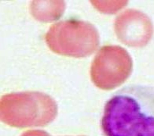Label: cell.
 <instances>
[{
    "instance_id": "cell-1",
    "label": "cell",
    "mask_w": 154,
    "mask_h": 136,
    "mask_svg": "<svg viewBox=\"0 0 154 136\" xmlns=\"http://www.w3.org/2000/svg\"><path fill=\"white\" fill-rule=\"evenodd\" d=\"M101 128L105 136H154V87L117 90L105 104Z\"/></svg>"
},
{
    "instance_id": "cell-2",
    "label": "cell",
    "mask_w": 154,
    "mask_h": 136,
    "mask_svg": "<svg viewBox=\"0 0 154 136\" xmlns=\"http://www.w3.org/2000/svg\"><path fill=\"white\" fill-rule=\"evenodd\" d=\"M45 39L53 52L72 57L90 56L99 45L95 27L90 23L76 19L53 25L46 34Z\"/></svg>"
},
{
    "instance_id": "cell-3",
    "label": "cell",
    "mask_w": 154,
    "mask_h": 136,
    "mask_svg": "<svg viewBox=\"0 0 154 136\" xmlns=\"http://www.w3.org/2000/svg\"><path fill=\"white\" fill-rule=\"evenodd\" d=\"M133 62L130 54L119 45H105L96 54L91 68V77L104 90L121 85L131 75Z\"/></svg>"
},
{
    "instance_id": "cell-4",
    "label": "cell",
    "mask_w": 154,
    "mask_h": 136,
    "mask_svg": "<svg viewBox=\"0 0 154 136\" xmlns=\"http://www.w3.org/2000/svg\"><path fill=\"white\" fill-rule=\"evenodd\" d=\"M115 29L122 43L135 48L147 45L153 35V25L149 17L135 10H126L118 16Z\"/></svg>"
}]
</instances>
